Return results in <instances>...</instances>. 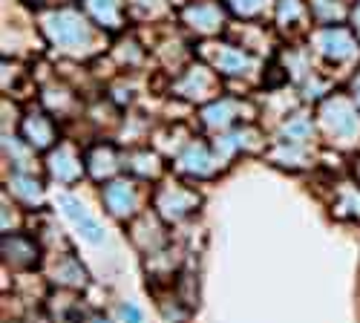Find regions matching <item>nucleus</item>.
Wrapping results in <instances>:
<instances>
[{"label":"nucleus","instance_id":"nucleus-3","mask_svg":"<svg viewBox=\"0 0 360 323\" xmlns=\"http://www.w3.org/2000/svg\"><path fill=\"white\" fill-rule=\"evenodd\" d=\"M107 202L112 205V211H118V214H124V211H130V202H133V194L127 191V185H122V182H115L110 191H107Z\"/></svg>","mask_w":360,"mask_h":323},{"label":"nucleus","instance_id":"nucleus-5","mask_svg":"<svg viewBox=\"0 0 360 323\" xmlns=\"http://www.w3.org/2000/svg\"><path fill=\"white\" fill-rule=\"evenodd\" d=\"M357 93H360V84H357Z\"/></svg>","mask_w":360,"mask_h":323},{"label":"nucleus","instance_id":"nucleus-2","mask_svg":"<svg viewBox=\"0 0 360 323\" xmlns=\"http://www.w3.org/2000/svg\"><path fill=\"white\" fill-rule=\"evenodd\" d=\"M52 32H55L58 44H81V41L86 38L84 26H81L75 18H70V15H61V18H58L55 26H52Z\"/></svg>","mask_w":360,"mask_h":323},{"label":"nucleus","instance_id":"nucleus-1","mask_svg":"<svg viewBox=\"0 0 360 323\" xmlns=\"http://www.w3.org/2000/svg\"><path fill=\"white\" fill-rule=\"evenodd\" d=\"M61 205H64V214L84 231V237H86V240H93V243H101V240H104V234H101L98 222L84 211V205H81L78 199H72V196H61Z\"/></svg>","mask_w":360,"mask_h":323},{"label":"nucleus","instance_id":"nucleus-4","mask_svg":"<svg viewBox=\"0 0 360 323\" xmlns=\"http://www.w3.org/2000/svg\"><path fill=\"white\" fill-rule=\"evenodd\" d=\"M122 312H124V320H127V317H130V323H141V317H139V312H136V309H133V306H124V309H122Z\"/></svg>","mask_w":360,"mask_h":323}]
</instances>
